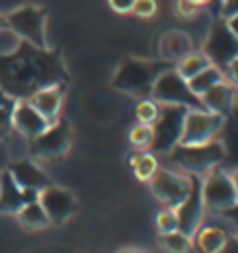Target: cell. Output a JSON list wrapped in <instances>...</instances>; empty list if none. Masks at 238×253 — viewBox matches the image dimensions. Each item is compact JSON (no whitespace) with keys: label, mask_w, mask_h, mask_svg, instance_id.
<instances>
[{"label":"cell","mask_w":238,"mask_h":253,"mask_svg":"<svg viewBox=\"0 0 238 253\" xmlns=\"http://www.w3.org/2000/svg\"><path fill=\"white\" fill-rule=\"evenodd\" d=\"M17 221H19L21 228H26V230H30V232H34V230H44V228L51 226V219H49V215L44 213L42 205L38 203V199L26 203V205H23V207L17 211Z\"/></svg>","instance_id":"cell-21"},{"label":"cell","mask_w":238,"mask_h":253,"mask_svg":"<svg viewBox=\"0 0 238 253\" xmlns=\"http://www.w3.org/2000/svg\"><path fill=\"white\" fill-rule=\"evenodd\" d=\"M72 144H74L72 126H70L68 121L57 118L38 137L28 141V150H30V158H34L36 163L38 161L55 163V161H61L70 152Z\"/></svg>","instance_id":"cell-5"},{"label":"cell","mask_w":238,"mask_h":253,"mask_svg":"<svg viewBox=\"0 0 238 253\" xmlns=\"http://www.w3.org/2000/svg\"><path fill=\"white\" fill-rule=\"evenodd\" d=\"M221 81H226L224 70L213 63V66H209L207 70H202L200 74H196L194 78H190V81H188V86H190V91H192L196 97H202V95L207 93L211 86H215V84L221 83Z\"/></svg>","instance_id":"cell-23"},{"label":"cell","mask_w":238,"mask_h":253,"mask_svg":"<svg viewBox=\"0 0 238 253\" xmlns=\"http://www.w3.org/2000/svg\"><path fill=\"white\" fill-rule=\"evenodd\" d=\"M238 15V0H221V9H219V17L221 19H230Z\"/></svg>","instance_id":"cell-33"},{"label":"cell","mask_w":238,"mask_h":253,"mask_svg":"<svg viewBox=\"0 0 238 253\" xmlns=\"http://www.w3.org/2000/svg\"><path fill=\"white\" fill-rule=\"evenodd\" d=\"M129 165L133 169V175L139 181H150L152 175L156 173V169H158V158H156V154L150 152V150H146V152L131 154Z\"/></svg>","instance_id":"cell-24"},{"label":"cell","mask_w":238,"mask_h":253,"mask_svg":"<svg viewBox=\"0 0 238 253\" xmlns=\"http://www.w3.org/2000/svg\"><path fill=\"white\" fill-rule=\"evenodd\" d=\"M188 108L184 106H169L160 104V116L152 125L154 139L152 148L158 154H169L173 148L179 144L181 131H184V118H186Z\"/></svg>","instance_id":"cell-10"},{"label":"cell","mask_w":238,"mask_h":253,"mask_svg":"<svg viewBox=\"0 0 238 253\" xmlns=\"http://www.w3.org/2000/svg\"><path fill=\"white\" fill-rule=\"evenodd\" d=\"M4 15H6V23H9V32H13L17 41L30 42L38 46V49H51L49 34H46L49 13H46L44 6L21 4Z\"/></svg>","instance_id":"cell-4"},{"label":"cell","mask_w":238,"mask_h":253,"mask_svg":"<svg viewBox=\"0 0 238 253\" xmlns=\"http://www.w3.org/2000/svg\"><path fill=\"white\" fill-rule=\"evenodd\" d=\"M38 203L42 205L44 213L51 219V226H63L70 217H74L78 211V201L74 192L61 186H46L40 194H38Z\"/></svg>","instance_id":"cell-12"},{"label":"cell","mask_w":238,"mask_h":253,"mask_svg":"<svg viewBox=\"0 0 238 253\" xmlns=\"http://www.w3.org/2000/svg\"><path fill=\"white\" fill-rule=\"evenodd\" d=\"M202 53L221 70H224L234 57H238V38L230 32L226 19L217 17L211 23L207 41L202 44Z\"/></svg>","instance_id":"cell-11"},{"label":"cell","mask_w":238,"mask_h":253,"mask_svg":"<svg viewBox=\"0 0 238 253\" xmlns=\"http://www.w3.org/2000/svg\"><path fill=\"white\" fill-rule=\"evenodd\" d=\"M116 253H148V251H144V249H133V247H124V249L116 251Z\"/></svg>","instance_id":"cell-40"},{"label":"cell","mask_w":238,"mask_h":253,"mask_svg":"<svg viewBox=\"0 0 238 253\" xmlns=\"http://www.w3.org/2000/svg\"><path fill=\"white\" fill-rule=\"evenodd\" d=\"M228 239H230V234L221 226H200L196 230V234L192 236L198 251H202V253H221Z\"/></svg>","instance_id":"cell-20"},{"label":"cell","mask_w":238,"mask_h":253,"mask_svg":"<svg viewBox=\"0 0 238 253\" xmlns=\"http://www.w3.org/2000/svg\"><path fill=\"white\" fill-rule=\"evenodd\" d=\"M200 101H202V108L209 110V112H217V114L228 116L238 101V89H234L228 81H221L215 86H211L200 97Z\"/></svg>","instance_id":"cell-19"},{"label":"cell","mask_w":238,"mask_h":253,"mask_svg":"<svg viewBox=\"0 0 238 253\" xmlns=\"http://www.w3.org/2000/svg\"><path fill=\"white\" fill-rule=\"evenodd\" d=\"M150 97L156 99L158 104H169V106H184L188 110H200L202 101L200 97L190 91L188 81L177 74L175 68H166L164 72L156 78V83L150 91Z\"/></svg>","instance_id":"cell-7"},{"label":"cell","mask_w":238,"mask_h":253,"mask_svg":"<svg viewBox=\"0 0 238 253\" xmlns=\"http://www.w3.org/2000/svg\"><path fill=\"white\" fill-rule=\"evenodd\" d=\"M158 247L164 253H190L194 247V241L192 236L184 234L181 230H175V232L158 234Z\"/></svg>","instance_id":"cell-25"},{"label":"cell","mask_w":238,"mask_h":253,"mask_svg":"<svg viewBox=\"0 0 238 253\" xmlns=\"http://www.w3.org/2000/svg\"><path fill=\"white\" fill-rule=\"evenodd\" d=\"M175 9H177V15L179 17H184V19H192L198 15V11H200V6H196L192 4L190 0H177L175 2Z\"/></svg>","instance_id":"cell-31"},{"label":"cell","mask_w":238,"mask_h":253,"mask_svg":"<svg viewBox=\"0 0 238 253\" xmlns=\"http://www.w3.org/2000/svg\"><path fill=\"white\" fill-rule=\"evenodd\" d=\"M209 66H213V61L202 51H192V53L184 55L179 61H175V66H173V68L177 70V74L181 78L190 81V78H194L196 74H200L202 70H207Z\"/></svg>","instance_id":"cell-22"},{"label":"cell","mask_w":238,"mask_h":253,"mask_svg":"<svg viewBox=\"0 0 238 253\" xmlns=\"http://www.w3.org/2000/svg\"><path fill=\"white\" fill-rule=\"evenodd\" d=\"M9 161H11V158H9V148H6L4 139H0V171L6 167V163H9Z\"/></svg>","instance_id":"cell-35"},{"label":"cell","mask_w":238,"mask_h":253,"mask_svg":"<svg viewBox=\"0 0 238 253\" xmlns=\"http://www.w3.org/2000/svg\"><path fill=\"white\" fill-rule=\"evenodd\" d=\"M131 13L137 15V17H141V19H150L158 13V2L156 0H135Z\"/></svg>","instance_id":"cell-30"},{"label":"cell","mask_w":238,"mask_h":253,"mask_svg":"<svg viewBox=\"0 0 238 253\" xmlns=\"http://www.w3.org/2000/svg\"><path fill=\"white\" fill-rule=\"evenodd\" d=\"M190 177H192L190 194L175 211L179 219V230L188 236H194L198 228L202 226L207 207H204V201H202V177L200 175H190Z\"/></svg>","instance_id":"cell-13"},{"label":"cell","mask_w":238,"mask_h":253,"mask_svg":"<svg viewBox=\"0 0 238 253\" xmlns=\"http://www.w3.org/2000/svg\"><path fill=\"white\" fill-rule=\"evenodd\" d=\"M228 116L209 112V110H188L184 118V131H181L177 146H200L213 141L226 129Z\"/></svg>","instance_id":"cell-6"},{"label":"cell","mask_w":238,"mask_h":253,"mask_svg":"<svg viewBox=\"0 0 238 253\" xmlns=\"http://www.w3.org/2000/svg\"><path fill=\"white\" fill-rule=\"evenodd\" d=\"M17 99L0 89V139H6L13 133V112Z\"/></svg>","instance_id":"cell-26"},{"label":"cell","mask_w":238,"mask_h":253,"mask_svg":"<svg viewBox=\"0 0 238 253\" xmlns=\"http://www.w3.org/2000/svg\"><path fill=\"white\" fill-rule=\"evenodd\" d=\"M150 190H152L154 199L169 209H177L181 203L186 201L192 188V177L190 173H179L173 169H160L158 167L152 179L148 181Z\"/></svg>","instance_id":"cell-8"},{"label":"cell","mask_w":238,"mask_h":253,"mask_svg":"<svg viewBox=\"0 0 238 253\" xmlns=\"http://www.w3.org/2000/svg\"><path fill=\"white\" fill-rule=\"evenodd\" d=\"M226 23H228V28H230V32L238 38V15H234V17H230V19H226Z\"/></svg>","instance_id":"cell-37"},{"label":"cell","mask_w":238,"mask_h":253,"mask_svg":"<svg viewBox=\"0 0 238 253\" xmlns=\"http://www.w3.org/2000/svg\"><path fill=\"white\" fill-rule=\"evenodd\" d=\"M175 63L164 59H139V57H124L120 66L116 68L112 76V89L126 93L131 97H150V91L166 68Z\"/></svg>","instance_id":"cell-2"},{"label":"cell","mask_w":238,"mask_h":253,"mask_svg":"<svg viewBox=\"0 0 238 253\" xmlns=\"http://www.w3.org/2000/svg\"><path fill=\"white\" fill-rule=\"evenodd\" d=\"M192 4H196V6H204V4H209L211 0H190Z\"/></svg>","instance_id":"cell-41"},{"label":"cell","mask_w":238,"mask_h":253,"mask_svg":"<svg viewBox=\"0 0 238 253\" xmlns=\"http://www.w3.org/2000/svg\"><path fill=\"white\" fill-rule=\"evenodd\" d=\"M202 201L207 211L213 213H226L238 205V194L234 188V181L230 177V171L226 169H213L207 175H202Z\"/></svg>","instance_id":"cell-9"},{"label":"cell","mask_w":238,"mask_h":253,"mask_svg":"<svg viewBox=\"0 0 238 253\" xmlns=\"http://www.w3.org/2000/svg\"><path fill=\"white\" fill-rule=\"evenodd\" d=\"M236 236H238V234H236Z\"/></svg>","instance_id":"cell-42"},{"label":"cell","mask_w":238,"mask_h":253,"mask_svg":"<svg viewBox=\"0 0 238 253\" xmlns=\"http://www.w3.org/2000/svg\"><path fill=\"white\" fill-rule=\"evenodd\" d=\"M152 139H154V131L150 125H141L137 123L135 126H131L129 131V144L135 152H146V150L152 148Z\"/></svg>","instance_id":"cell-27"},{"label":"cell","mask_w":238,"mask_h":253,"mask_svg":"<svg viewBox=\"0 0 238 253\" xmlns=\"http://www.w3.org/2000/svg\"><path fill=\"white\" fill-rule=\"evenodd\" d=\"M173 163L190 175H207L226 163V146L219 137L200 146H175L169 152Z\"/></svg>","instance_id":"cell-3"},{"label":"cell","mask_w":238,"mask_h":253,"mask_svg":"<svg viewBox=\"0 0 238 253\" xmlns=\"http://www.w3.org/2000/svg\"><path fill=\"white\" fill-rule=\"evenodd\" d=\"M108 4H110V9H112L114 13H131L133 11V4H135V0H108Z\"/></svg>","instance_id":"cell-34"},{"label":"cell","mask_w":238,"mask_h":253,"mask_svg":"<svg viewBox=\"0 0 238 253\" xmlns=\"http://www.w3.org/2000/svg\"><path fill=\"white\" fill-rule=\"evenodd\" d=\"M158 116H160V104L156 99L141 97L137 101V106H135V118H137V123L152 126L158 121Z\"/></svg>","instance_id":"cell-28"},{"label":"cell","mask_w":238,"mask_h":253,"mask_svg":"<svg viewBox=\"0 0 238 253\" xmlns=\"http://www.w3.org/2000/svg\"><path fill=\"white\" fill-rule=\"evenodd\" d=\"M194 51V41L188 32L181 30H166L164 34L158 38V59L175 63L184 55Z\"/></svg>","instance_id":"cell-17"},{"label":"cell","mask_w":238,"mask_h":253,"mask_svg":"<svg viewBox=\"0 0 238 253\" xmlns=\"http://www.w3.org/2000/svg\"><path fill=\"white\" fill-rule=\"evenodd\" d=\"M156 230H158V234H166V232H175V230H179L177 211H175V209L164 207V209L156 215Z\"/></svg>","instance_id":"cell-29"},{"label":"cell","mask_w":238,"mask_h":253,"mask_svg":"<svg viewBox=\"0 0 238 253\" xmlns=\"http://www.w3.org/2000/svg\"><path fill=\"white\" fill-rule=\"evenodd\" d=\"M38 194H30L15 184L6 169L0 171V213H11L17 215V211L30 201H36Z\"/></svg>","instance_id":"cell-18"},{"label":"cell","mask_w":238,"mask_h":253,"mask_svg":"<svg viewBox=\"0 0 238 253\" xmlns=\"http://www.w3.org/2000/svg\"><path fill=\"white\" fill-rule=\"evenodd\" d=\"M9 30V23H6V15L0 13V32H6Z\"/></svg>","instance_id":"cell-38"},{"label":"cell","mask_w":238,"mask_h":253,"mask_svg":"<svg viewBox=\"0 0 238 253\" xmlns=\"http://www.w3.org/2000/svg\"><path fill=\"white\" fill-rule=\"evenodd\" d=\"M221 253H238V236H230Z\"/></svg>","instance_id":"cell-36"},{"label":"cell","mask_w":238,"mask_h":253,"mask_svg":"<svg viewBox=\"0 0 238 253\" xmlns=\"http://www.w3.org/2000/svg\"><path fill=\"white\" fill-rule=\"evenodd\" d=\"M224 74H226V81L232 84L234 89H238V57H234V59L224 68Z\"/></svg>","instance_id":"cell-32"},{"label":"cell","mask_w":238,"mask_h":253,"mask_svg":"<svg viewBox=\"0 0 238 253\" xmlns=\"http://www.w3.org/2000/svg\"><path fill=\"white\" fill-rule=\"evenodd\" d=\"M4 169L23 192L40 194L46 186H51L49 175L38 167V163H34V158H17V161H9Z\"/></svg>","instance_id":"cell-14"},{"label":"cell","mask_w":238,"mask_h":253,"mask_svg":"<svg viewBox=\"0 0 238 253\" xmlns=\"http://www.w3.org/2000/svg\"><path fill=\"white\" fill-rule=\"evenodd\" d=\"M230 177H232V181H234V188H236V194H238V167L230 171Z\"/></svg>","instance_id":"cell-39"},{"label":"cell","mask_w":238,"mask_h":253,"mask_svg":"<svg viewBox=\"0 0 238 253\" xmlns=\"http://www.w3.org/2000/svg\"><path fill=\"white\" fill-rule=\"evenodd\" d=\"M51 123L38 112V110L30 104L28 99H17L13 112V131L19 133L23 139H34L49 126Z\"/></svg>","instance_id":"cell-15"},{"label":"cell","mask_w":238,"mask_h":253,"mask_svg":"<svg viewBox=\"0 0 238 253\" xmlns=\"http://www.w3.org/2000/svg\"><path fill=\"white\" fill-rule=\"evenodd\" d=\"M66 86L68 84H53V86H44V89L36 91L28 101L40 112L49 123H55L57 118H61V108H63V99H66Z\"/></svg>","instance_id":"cell-16"},{"label":"cell","mask_w":238,"mask_h":253,"mask_svg":"<svg viewBox=\"0 0 238 253\" xmlns=\"http://www.w3.org/2000/svg\"><path fill=\"white\" fill-rule=\"evenodd\" d=\"M70 72L59 49H38L17 41L11 51L0 53V89L15 99H28L53 84H68Z\"/></svg>","instance_id":"cell-1"}]
</instances>
